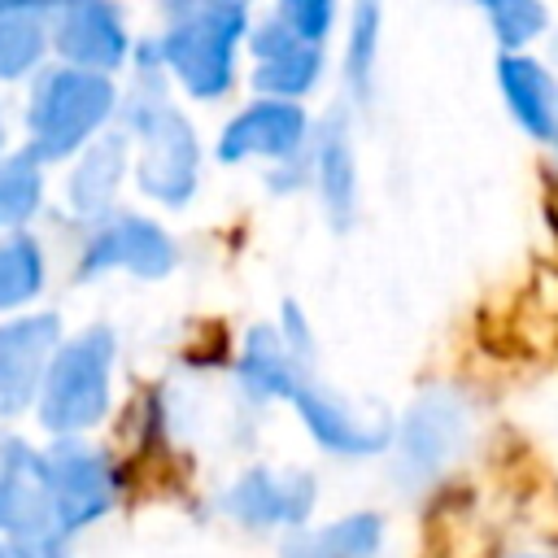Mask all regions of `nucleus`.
Wrapping results in <instances>:
<instances>
[{
  "mask_svg": "<svg viewBox=\"0 0 558 558\" xmlns=\"http://www.w3.org/2000/svg\"><path fill=\"white\" fill-rule=\"evenodd\" d=\"M122 131L126 140L140 144V157H135L140 192L166 209H183L201 183V144L192 122L166 92L157 44H144L140 78L122 96Z\"/></svg>",
  "mask_w": 558,
  "mask_h": 558,
  "instance_id": "f257e3e1",
  "label": "nucleus"
},
{
  "mask_svg": "<svg viewBox=\"0 0 558 558\" xmlns=\"http://www.w3.org/2000/svg\"><path fill=\"white\" fill-rule=\"evenodd\" d=\"M113 362L118 336L105 323L74 331L48 357V371L35 392V418L52 436H83L113 405Z\"/></svg>",
  "mask_w": 558,
  "mask_h": 558,
  "instance_id": "f03ea898",
  "label": "nucleus"
},
{
  "mask_svg": "<svg viewBox=\"0 0 558 558\" xmlns=\"http://www.w3.org/2000/svg\"><path fill=\"white\" fill-rule=\"evenodd\" d=\"M118 87L109 74L78 70V65H52L35 78L26 100V153L48 161L78 157L113 118Z\"/></svg>",
  "mask_w": 558,
  "mask_h": 558,
  "instance_id": "7ed1b4c3",
  "label": "nucleus"
},
{
  "mask_svg": "<svg viewBox=\"0 0 558 558\" xmlns=\"http://www.w3.org/2000/svg\"><path fill=\"white\" fill-rule=\"evenodd\" d=\"M248 35V13L222 0L201 4L187 17H174L157 39L161 70L196 100H218L235 83V48Z\"/></svg>",
  "mask_w": 558,
  "mask_h": 558,
  "instance_id": "20e7f679",
  "label": "nucleus"
},
{
  "mask_svg": "<svg viewBox=\"0 0 558 558\" xmlns=\"http://www.w3.org/2000/svg\"><path fill=\"white\" fill-rule=\"evenodd\" d=\"M475 410L462 388H427L392 427V475L410 488L440 480L471 445Z\"/></svg>",
  "mask_w": 558,
  "mask_h": 558,
  "instance_id": "39448f33",
  "label": "nucleus"
},
{
  "mask_svg": "<svg viewBox=\"0 0 558 558\" xmlns=\"http://www.w3.org/2000/svg\"><path fill=\"white\" fill-rule=\"evenodd\" d=\"M44 475H48L52 519L61 541L100 523L122 501V471L113 453L78 436H57V445L44 449Z\"/></svg>",
  "mask_w": 558,
  "mask_h": 558,
  "instance_id": "423d86ee",
  "label": "nucleus"
},
{
  "mask_svg": "<svg viewBox=\"0 0 558 558\" xmlns=\"http://www.w3.org/2000/svg\"><path fill=\"white\" fill-rule=\"evenodd\" d=\"M0 536L35 558H52L61 541L52 519L44 453L22 436L0 440Z\"/></svg>",
  "mask_w": 558,
  "mask_h": 558,
  "instance_id": "0eeeda50",
  "label": "nucleus"
},
{
  "mask_svg": "<svg viewBox=\"0 0 558 558\" xmlns=\"http://www.w3.org/2000/svg\"><path fill=\"white\" fill-rule=\"evenodd\" d=\"M179 266V248L170 231L157 218L144 214H109L96 222V231L83 240L74 275L78 279H100L113 270H126L135 279H166Z\"/></svg>",
  "mask_w": 558,
  "mask_h": 558,
  "instance_id": "6e6552de",
  "label": "nucleus"
},
{
  "mask_svg": "<svg viewBox=\"0 0 558 558\" xmlns=\"http://www.w3.org/2000/svg\"><path fill=\"white\" fill-rule=\"evenodd\" d=\"M283 401L301 414L305 432L327 453H336V458H375L392 440V423L384 414H366V410L349 405L340 392H331L327 384H318L310 371H301L283 388Z\"/></svg>",
  "mask_w": 558,
  "mask_h": 558,
  "instance_id": "1a4fd4ad",
  "label": "nucleus"
},
{
  "mask_svg": "<svg viewBox=\"0 0 558 558\" xmlns=\"http://www.w3.org/2000/svg\"><path fill=\"white\" fill-rule=\"evenodd\" d=\"M48 48L61 65L113 74L131 61V35L113 0H57L48 17Z\"/></svg>",
  "mask_w": 558,
  "mask_h": 558,
  "instance_id": "9d476101",
  "label": "nucleus"
},
{
  "mask_svg": "<svg viewBox=\"0 0 558 558\" xmlns=\"http://www.w3.org/2000/svg\"><path fill=\"white\" fill-rule=\"evenodd\" d=\"M310 144V118L296 100H253L244 105L214 144V157L222 166L240 161H296Z\"/></svg>",
  "mask_w": 558,
  "mask_h": 558,
  "instance_id": "9b49d317",
  "label": "nucleus"
},
{
  "mask_svg": "<svg viewBox=\"0 0 558 558\" xmlns=\"http://www.w3.org/2000/svg\"><path fill=\"white\" fill-rule=\"evenodd\" d=\"M318 501V480L310 471H275V466H248L227 493H222V510L253 527H305Z\"/></svg>",
  "mask_w": 558,
  "mask_h": 558,
  "instance_id": "f8f14e48",
  "label": "nucleus"
},
{
  "mask_svg": "<svg viewBox=\"0 0 558 558\" xmlns=\"http://www.w3.org/2000/svg\"><path fill=\"white\" fill-rule=\"evenodd\" d=\"M61 344V318L52 310L13 314L0 323V418H17L35 405L52 349Z\"/></svg>",
  "mask_w": 558,
  "mask_h": 558,
  "instance_id": "ddd939ff",
  "label": "nucleus"
},
{
  "mask_svg": "<svg viewBox=\"0 0 558 558\" xmlns=\"http://www.w3.org/2000/svg\"><path fill=\"white\" fill-rule=\"evenodd\" d=\"M248 48L257 57L253 65V87L270 100H301L318 87L323 78V48L292 35L279 17H266L262 26L248 31Z\"/></svg>",
  "mask_w": 558,
  "mask_h": 558,
  "instance_id": "4468645a",
  "label": "nucleus"
},
{
  "mask_svg": "<svg viewBox=\"0 0 558 558\" xmlns=\"http://www.w3.org/2000/svg\"><path fill=\"white\" fill-rule=\"evenodd\" d=\"M310 179L323 196V214L336 231H349L357 218V157H353V135L344 109L327 113V122L314 135L310 153Z\"/></svg>",
  "mask_w": 558,
  "mask_h": 558,
  "instance_id": "2eb2a0df",
  "label": "nucleus"
},
{
  "mask_svg": "<svg viewBox=\"0 0 558 558\" xmlns=\"http://www.w3.org/2000/svg\"><path fill=\"white\" fill-rule=\"evenodd\" d=\"M126 153L131 140L126 131H100L74 161L70 183H65V201L83 222H105L118 209V192H122V174H126Z\"/></svg>",
  "mask_w": 558,
  "mask_h": 558,
  "instance_id": "dca6fc26",
  "label": "nucleus"
},
{
  "mask_svg": "<svg viewBox=\"0 0 558 558\" xmlns=\"http://www.w3.org/2000/svg\"><path fill=\"white\" fill-rule=\"evenodd\" d=\"M497 87H501L510 118L532 140H558V83L536 57L501 52L497 57Z\"/></svg>",
  "mask_w": 558,
  "mask_h": 558,
  "instance_id": "f3484780",
  "label": "nucleus"
},
{
  "mask_svg": "<svg viewBox=\"0 0 558 558\" xmlns=\"http://www.w3.org/2000/svg\"><path fill=\"white\" fill-rule=\"evenodd\" d=\"M384 519L375 510L340 514L323 527H296L279 545V558H379Z\"/></svg>",
  "mask_w": 558,
  "mask_h": 558,
  "instance_id": "a211bd4d",
  "label": "nucleus"
},
{
  "mask_svg": "<svg viewBox=\"0 0 558 558\" xmlns=\"http://www.w3.org/2000/svg\"><path fill=\"white\" fill-rule=\"evenodd\" d=\"M301 371H310V362H301L275 327H253L235 357V384L248 401H283V388Z\"/></svg>",
  "mask_w": 558,
  "mask_h": 558,
  "instance_id": "6ab92c4d",
  "label": "nucleus"
},
{
  "mask_svg": "<svg viewBox=\"0 0 558 558\" xmlns=\"http://www.w3.org/2000/svg\"><path fill=\"white\" fill-rule=\"evenodd\" d=\"M48 283L44 248L31 231H9L0 240V314L26 310Z\"/></svg>",
  "mask_w": 558,
  "mask_h": 558,
  "instance_id": "aec40b11",
  "label": "nucleus"
},
{
  "mask_svg": "<svg viewBox=\"0 0 558 558\" xmlns=\"http://www.w3.org/2000/svg\"><path fill=\"white\" fill-rule=\"evenodd\" d=\"M48 52V13L0 4V78H26Z\"/></svg>",
  "mask_w": 558,
  "mask_h": 558,
  "instance_id": "412c9836",
  "label": "nucleus"
},
{
  "mask_svg": "<svg viewBox=\"0 0 558 558\" xmlns=\"http://www.w3.org/2000/svg\"><path fill=\"white\" fill-rule=\"evenodd\" d=\"M44 205V161L22 153L0 157V222L9 231H22Z\"/></svg>",
  "mask_w": 558,
  "mask_h": 558,
  "instance_id": "4be33fe9",
  "label": "nucleus"
},
{
  "mask_svg": "<svg viewBox=\"0 0 558 558\" xmlns=\"http://www.w3.org/2000/svg\"><path fill=\"white\" fill-rule=\"evenodd\" d=\"M375 57H379V0H353L349 48H344V83H349V92H353L357 105L371 100Z\"/></svg>",
  "mask_w": 558,
  "mask_h": 558,
  "instance_id": "5701e85b",
  "label": "nucleus"
},
{
  "mask_svg": "<svg viewBox=\"0 0 558 558\" xmlns=\"http://www.w3.org/2000/svg\"><path fill=\"white\" fill-rule=\"evenodd\" d=\"M475 4L484 9L488 26H493V35H497V44H501V52H519V48L532 44V39L545 31V22H549V13H545L541 0H475Z\"/></svg>",
  "mask_w": 558,
  "mask_h": 558,
  "instance_id": "b1692460",
  "label": "nucleus"
},
{
  "mask_svg": "<svg viewBox=\"0 0 558 558\" xmlns=\"http://www.w3.org/2000/svg\"><path fill=\"white\" fill-rule=\"evenodd\" d=\"M275 17L292 35H301L310 44H323L331 35V22H336V0H279Z\"/></svg>",
  "mask_w": 558,
  "mask_h": 558,
  "instance_id": "393cba45",
  "label": "nucleus"
},
{
  "mask_svg": "<svg viewBox=\"0 0 558 558\" xmlns=\"http://www.w3.org/2000/svg\"><path fill=\"white\" fill-rule=\"evenodd\" d=\"M275 331H279V340H283V344H288V349H292L301 362H310V357H314V336H310V323H305V314H301L292 301L283 305V327H275Z\"/></svg>",
  "mask_w": 558,
  "mask_h": 558,
  "instance_id": "a878e982",
  "label": "nucleus"
},
{
  "mask_svg": "<svg viewBox=\"0 0 558 558\" xmlns=\"http://www.w3.org/2000/svg\"><path fill=\"white\" fill-rule=\"evenodd\" d=\"M201 4H209V0H161V9H166V17L174 22V17H187V13H196Z\"/></svg>",
  "mask_w": 558,
  "mask_h": 558,
  "instance_id": "bb28decb",
  "label": "nucleus"
},
{
  "mask_svg": "<svg viewBox=\"0 0 558 558\" xmlns=\"http://www.w3.org/2000/svg\"><path fill=\"white\" fill-rule=\"evenodd\" d=\"M0 558H35V554H26V549H17V545L0 541ZM52 558H57V554H52Z\"/></svg>",
  "mask_w": 558,
  "mask_h": 558,
  "instance_id": "cd10ccee",
  "label": "nucleus"
},
{
  "mask_svg": "<svg viewBox=\"0 0 558 558\" xmlns=\"http://www.w3.org/2000/svg\"><path fill=\"white\" fill-rule=\"evenodd\" d=\"M222 4H235V9H248L253 0H222Z\"/></svg>",
  "mask_w": 558,
  "mask_h": 558,
  "instance_id": "c85d7f7f",
  "label": "nucleus"
},
{
  "mask_svg": "<svg viewBox=\"0 0 558 558\" xmlns=\"http://www.w3.org/2000/svg\"><path fill=\"white\" fill-rule=\"evenodd\" d=\"M4 140H9V135H4V122H0V157H4Z\"/></svg>",
  "mask_w": 558,
  "mask_h": 558,
  "instance_id": "c756f323",
  "label": "nucleus"
},
{
  "mask_svg": "<svg viewBox=\"0 0 558 558\" xmlns=\"http://www.w3.org/2000/svg\"><path fill=\"white\" fill-rule=\"evenodd\" d=\"M523 558H554V554H523Z\"/></svg>",
  "mask_w": 558,
  "mask_h": 558,
  "instance_id": "7c9ffc66",
  "label": "nucleus"
},
{
  "mask_svg": "<svg viewBox=\"0 0 558 558\" xmlns=\"http://www.w3.org/2000/svg\"><path fill=\"white\" fill-rule=\"evenodd\" d=\"M0 227H4V222H0Z\"/></svg>",
  "mask_w": 558,
  "mask_h": 558,
  "instance_id": "2f4dec72",
  "label": "nucleus"
},
{
  "mask_svg": "<svg viewBox=\"0 0 558 558\" xmlns=\"http://www.w3.org/2000/svg\"><path fill=\"white\" fill-rule=\"evenodd\" d=\"M554 144H558V140H554Z\"/></svg>",
  "mask_w": 558,
  "mask_h": 558,
  "instance_id": "473e14b6",
  "label": "nucleus"
}]
</instances>
